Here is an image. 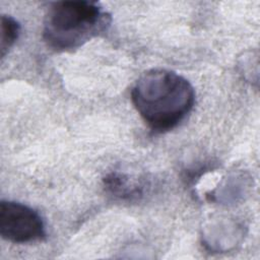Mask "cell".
Segmentation results:
<instances>
[{
    "mask_svg": "<svg viewBox=\"0 0 260 260\" xmlns=\"http://www.w3.org/2000/svg\"><path fill=\"white\" fill-rule=\"evenodd\" d=\"M131 100L152 130L165 132L175 128L190 113L195 90L185 77L174 71L151 69L135 82Z\"/></svg>",
    "mask_w": 260,
    "mask_h": 260,
    "instance_id": "cell-1",
    "label": "cell"
},
{
    "mask_svg": "<svg viewBox=\"0 0 260 260\" xmlns=\"http://www.w3.org/2000/svg\"><path fill=\"white\" fill-rule=\"evenodd\" d=\"M111 23V15L96 2H54L45 17L44 39L56 51L77 49Z\"/></svg>",
    "mask_w": 260,
    "mask_h": 260,
    "instance_id": "cell-2",
    "label": "cell"
},
{
    "mask_svg": "<svg viewBox=\"0 0 260 260\" xmlns=\"http://www.w3.org/2000/svg\"><path fill=\"white\" fill-rule=\"evenodd\" d=\"M0 235L12 243H29L46 236L41 215L31 207L2 200L0 203Z\"/></svg>",
    "mask_w": 260,
    "mask_h": 260,
    "instance_id": "cell-3",
    "label": "cell"
},
{
    "mask_svg": "<svg viewBox=\"0 0 260 260\" xmlns=\"http://www.w3.org/2000/svg\"><path fill=\"white\" fill-rule=\"evenodd\" d=\"M19 23L9 15L1 16V56L4 57L18 38Z\"/></svg>",
    "mask_w": 260,
    "mask_h": 260,
    "instance_id": "cell-4",
    "label": "cell"
}]
</instances>
